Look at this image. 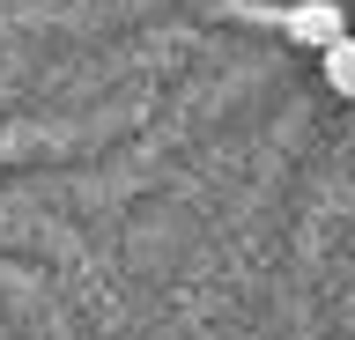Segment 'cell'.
Wrapping results in <instances>:
<instances>
[{
  "instance_id": "cell-1",
  "label": "cell",
  "mask_w": 355,
  "mask_h": 340,
  "mask_svg": "<svg viewBox=\"0 0 355 340\" xmlns=\"http://www.w3.org/2000/svg\"><path fill=\"white\" fill-rule=\"evenodd\" d=\"M282 30L296 37V45H311V52H333L340 37H355V23H340V8H333V0H304V8H288Z\"/></svg>"
},
{
  "instance_id": "cell-2",
  "label": "cell",
  "mask_w": 355,
  "mask_h": 340,
  "mask_svg": "<svg viewBox=\"0 0 355 340\" xmlns=\"http://www.w3.org/2000/svg\"><path fill=\"white\" fill-rule=\"evenodd\" d=\"M326 89L333 96H355V37H340V45L326 52Z\"/></svg>"
}]
</instances>
